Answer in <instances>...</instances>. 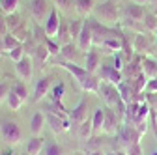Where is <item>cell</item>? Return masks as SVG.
<instances>
[{
	"label": "cell",
	"instance_id": "6da1fadb",
	"mask_svg": "<svg viewBox=\"0 0 157 155\" xmlns=\"http://www.w3.org/2000/svg\"><path fill=\"white\" fill-rule=\"evenodd\" d=\"M56 66L64 67L73 79L77 81V84L81 86L82 92H90V93H99V84L101 81L97 79L95 73H90L88 69H84V66H77L75 62H67L62 60L60 56H56Z\"/></svg>",
	"mask_w": 157,
	"mask_h": 155
},
{
	"label": "cell",
	"instance_id": "7a4b0ae2",
	"mask_svg": "<svg viewBox=\"0 0 157 155\" xmlns=\"http://www.w3.org/2000/svg\"><path fill=\"white\" fill-rule=\"evenodd\" d=\"M92 17L107 26H116L118 19H120V9H118L116 0H105L101 4H95Z\"/></svg>",
	"mask_w": 157,
	"mask_h": 155
},
{
	"label": "cell",
	"instance_id": "3957f363",
	"mask_svg": "<svg viewBox=\"0 0 157 155\" xmlns=\"http://www.w3.org/2000/svg\"><path fill=\"white\" fill-rule=\"evenodd\" d=\"M52 8L54 6H51V0H28V13L36 25L47 23Z\"/></svg>",
	"mask_w": 157,
	"mask_h": 155
},
{
	"label": "cell",
	"instance_id": "277c9868",
	"mask_svg": "<svg viewBox=\"0 0 157 155\" xmlns=\"http://www.w3.org/2000/svg\"><path fill=\"white\" fill-rule=\"evenodd\" d=\"M0 137H2V140L10 148H13L17 144H21L23 131H21V127H19V123H15L11 120H4L2 123H0Z\"/></svg>",
	"mask_w": 157,
	"mask_h": 155
},
{
	"label": "cell",
	"instance_id": "5b68a950",
	"mask_svg": "<svg viewBox=\"0 0 157 155\" xmlns=\"http://www.w3.org/2000/svg\"><path fill=\"white\" fill-rule=\"evenodd\" d=\"M142 131H139L135 125H129V123H124L120 127V131L116 133V140L124 149L133 146V144H140V138H142Z\"/></svg>",
	"mask_w": 157,
	"mask_h": 155
},
{
	"label": "cell",
	"instance_id": "8992f818",
	"mask_svg": "<svg viewBox=\"0 0 157 155\" xmlns=\"http://www.w3.org/2000/svg\"><path fill=\"white\" fill-rule=\"evenodd\" d=\"M99 97L105 101V105L107 107H110V108H114L120 101H124L122 97H120V92H118V86H114V84H109V82H101L99 84Z\"/></svg>",
	"mask_w": 157,
	"mask_h": 155
},
{
	"label": "cell",
	"instance_id": "52a82bcc",
	"mask_svg": "<svg viewBox=\"0 0 157 155\" xmlns=\"http://www.w3.org/2000/svg\"><path fill=\"white\" fill-rule=\"evenodd\" d=\"M97 79H99L101 82H109V84H114V86H118L120 82H124L125 79H124V73L122 71H118V69H114L112 66H101L99 69H97Z\"/></svg>",
	"mask_w": 157,
	"mask_h": 155
},
{
	"label": "cell",
	"instance_id": "ba28073f",
	"mask_svg": "<svg viewBox=\"0 0 157 155\" xmlns=\"http://www.w3.org/2000/svg\"><path fill=\"white\" fill-rule=\"evenodd\" d=\"M122 125H124L122 118L114 112V108L107 107V108H105V120H103V127H101V131L107 133V134H116L118 131H120Z\"/></svg>",
	"mask_w": 157,
	"mask_h": 155
},
{
	"label": "cell",
	"instance_id": "9c48e42d",
	"mask_svg": "<svg viewBox=\"0 0 157 155\" xmlns=\"http://www.w3.org/2000/svg\"><path fill=\"white\" fill-rule=\"evenodd\" d=\"M124 19L129 23V25H133V23H142L144 21V17H146V9H144V6H140V4H136V2H129V4H125L124 6Z\"/></svg>",
	"mask_w": 157,
	"mask_h": 155
},
{
	"label": "cell",
	"instance_id": "30bf717a",
	"mask_svg": "<svg viewBox=\"0 0 157 155\" xmlns=\"http://www.w3.org/2000/svg\"><path fill=\"white\" fill-rule=\"evenodd\" d=\"M52 88V77L51 75H43L41 79L36 81V86H34V95H32V103H39L43 97H47L49 92Z\"/></svg>",
	"mask_w": 157,
	"mask_h": 155
},
{
	"label": "cell",
	"instance_id": "8fae6325",
	"mask_svg": "<svg viewBox=\"0 0 157 155\" xmlns=\"http://www.w3.org/2000/svg\"><path fill=\"white\" fill-rule=\"evenodd\" d=\"M34 60H32V56H25L23 60H19L15 64V71H17V77H19V81H23V82H28L32 81V75H34Z\"/></svg>",
	"mask_w": 157,
	"mask_h": 155
},
{
	"label": "cell",
	"instance_id": "7c38bea8",
	"mask_svg": "<svg viewBox=\"0 0 157 155\" xmlns=\"http://www.w3.org/2000/svg\"><path fill=\"white\" fill-rule=\"evenodd\" d=\"M86 116H88V99L82 97L81 101H78L73 110H69V120H71V125H75V129L81 125L84 120H86Z\"/></svg>",
	"mask_w": 157,
	"mask_h": 155
},
{
	"label": "cell",
	"instance_id": "4fadbf2b",
	"mask_svg": "<svg viewBox=\"0 0 157 155\" xmlns=\"http://www.w3.org/2000/svg\"><path fill=\"white\" fill-rule=\"evenodd\" d=\"M75 43H77L78 49H81V52H88L92 49V45H94V32H92V26H90V23L86 19H84V26H82V30L78 34Z\"/></svg>",
	"mask_w": 157,
	"mask_h": 155
},
{
	"label": "cell",
	"instance_id": "5bb4252c",
	"mask_svg": "<svg viewBox=\"0 0 157 155\" xmlns=\"http://www.w3.org/2000/svg\"><path fill=\"white\" fill-rule=\"evenodd\" d=\"M60 25H62V17H60V13H58V8H52L47 23H45V28H43L47 37L54 40V37L58 36V30H60Z\"/></svg>",
	"mask_w": 157,
	"mask_h": 155
},
{
	"label": "cell",
	"instance_id": "9a60e30c",
	"mask_svg": "<svg viewBox=\"0 0 157 155\" xmlns=\"http://www.w3.org/2000/svg\"><path fill=\"white\" fill-rule=\"evenodd\" d=\"M45 118H47V125L51 127V131L54 134H62L64 131H69L73 125H71V120H62L58 116L51 114V112H45Z\"/></svg>",
	"mask_w": 157,
	"mask_h": 155
},
{
	"label": "cell",
	"instance_id": "2e32d148",
	"mask_svg": "<svg viewBox=\"0 0 157 155\" xmlns=\"http://www.w3.org/2000/svg\"><path fill=\"white\" fill-rule=\"evenodd\" d=\"M99 67H101V52L92 47L84 56V69H88L90 73H97Z\"/></svg>",
	"mask_w": 157,
	"mask_h": 155
},
{
	"label": "cell",
	"instance_id": "e0dca14e",
	"mask_svg": "<svg viewBox=\"0 0 157 155\" xmlns=\"http://www.w3.org/2000/svg\"><path fill=\"white\" fill-rule=\"evenodd\" d=\"M45 125H47L45 112H43V110H37V112L32 116V120H30V133H32V137H41Z\"/></svg>",
	"mask_w": 157,
	"mask_h": 155
},
{
	"label": "cell",
	"instance_id": "ac0fdd59",
	"mask_svg": "<svg viewBox=\"0 0 157 155\" xmlns=\"http://www.w3.org/2000/svg\"><path fill=\"white\" fill-rule=\"evenodd\" d=\"M150 47H151V41L148 40V36L135 34V37H133V51H135V54H144V52L150 51Z\"/></svg>",
	"mask_w": 157,
	"mask_h": 155
},
{
	"label": "cell",
	"instance_id": "d6986e66",
	"mask_svg": "<svg viewBox=\"0 0 157 155\" xmlns=\"http://www.w3.org/2000/svg\"><path fill=\"white\" fill-rule=\"evenodd\" d=\"M118 92H120V97L124 99V103L125 105H129V103H133L135 101V86H133V82H129V81H124V82H120L118 84Z\"/></svg>",
	"mask_w": 157,
	"mask_h": 155
},
{
	"label": "cell",
	"instance_id": "ffe728a7",
	"mask_svg": "<svg viewBox=\"0 0 157 155\" xmlns=\"http://www.w3.org/2000/svg\"><path fill=\"white\" fill-rule=\"evenodd\" d=\"M45 149V138L41 137H30L26 142V153L28 155H41V151Z\"/></svg>",
	"mask_w": 157,
	"mask_h": 155
},
{
	"label": "cell",
	"instance_id": "44dd1931",
	"mask_svg": "<svg viewBox=\"0 0 157 155\" xmlns=\"http://www.w3.org/2000/svg\"><path fill=\"white\" fill-rule=\"evenodd\" d=\"M49 56H51V52H49L45 43H36V49L32 52V60H34L36 66H43L49 60Z\"/></svg>",
	"mask_w": 157,
	"mask_h": 155
},
{
	"label": "cell",
	"instance_id": "7402d4cb",
	"mask_svg": "<svg viewBox=\"0 0 157 155\" xmlns=\"http://www.w3.org/2000/svg\"><path fill=\"white\" fill-rule=\"evenodd\" d=\"M94 8H95L94 0H75V11L81 15V17H84V19L92 17Z\"/></svg>",
	"mask_w": 157,
	"mask_h": 155
},
{
	"label": "cell",
	"instance_id": "603a6c76",
	"mask_svg": "<svg viewBox=\"0 0 157 155\" xmlns=\"http://www.w3.org/2000/svg\"><path fill=\"white\" fill-rule=\"evenodd\" d=\"M142 73L148 77V79H155L157 77V60L151 56H142V66H140Z\"/></svg>",
	"mask_w": 157,
	"mask_h": 155
},
{
	"label": "cell",
	"instance_id": "cb8c5ba5",
	"mask_svg": "<svg viewBox=\"0 0 157 155\" xmlns=\"http://www.w3.org/2000/svg\"><path fill=\"white\" fill-rule=\"evenodd\" d=\"M78 52H81V49L77 47V43H66V45H62L60 58H62V60H67V62H75L77 56H78Z\"/></svg>",
	"mask_w": 157,
	"mask_h": 155
},
{
	"label": "cell",
	"instance_id": "d4e9b609",
	"mask_svg": "<svg viewBox=\"0 0 157 155\" xmlns=\"http://www.w3.org/2000/svg\"><path fill=\"white\" fill-rule=\"evenodd\" d=\"M4 21H6V26H8V32H10V34H13V32H17L19 28H23V26H25V21H23V19L19 17L17 13L6 15V17H4Z\"/></svg>",
	"mask_w": 157,
	"mask_h": 155
},
{
	"label": "cell",
	"instance_id": "484cf974",
	"mask_svg": "<svg viewBox=\"0 0 157 155\" xmlns=\"http://www.w3.org/2000/svg\"><path fill=\"white\" fill-rule=\"evenodd\" d=\"M75 131H77V137L81 138L82 142H86V140L92 137V133H94V125H92V120H88V118H86V120H84L81 125H78V127L75 129Z\"/></svg>",
	"mask_w": 157,
	"mask_h": 155
},
{
	"label": "cell",
	"instance_id": "4316f807",
	"mask_svg": "<svg viewBox=\"0 0 157 155\" xmlns=\"http://www.w3.org/2000/svg\"><path fill=\"white\" fill-rule=\"evenodd\" d=\"M148 81H150V79H148V77H146L142 71H140V73L136 75L133 81H131V82H133V86H135V93H136V95H142V93H146Z\"/></svg>",
	"mask_w": 157,
	"mask_h": 155
},
{
	"label": "cell",
	"instance_id": "83f0119b",
	"mask_svg": "<svg viewBox=\"0 0 157 155\" xmlns=\"http://www.w3.org/2000/svg\"><path fill=\"white\" fill-rule=\"evenodd\" d=\"M19 45H23V43L19 41L13 34H10V32H8V34L4 36V40H2V45H0V49H2V51L8 54L10 51H13V49H15V47H19Z\"/></svg>",
	"mask_w": 157,
	"mask_h": 155
},
{
	"label": "cell",
	"instance_id": "f1b7e54d",
	"mask_svg": "<svg viewBox=\"0 0 157 155\" xmlns=\"http://www.w3.org/2000/svg\"><path fill=\"white\" fill-rule=\"evenodd\" d=\"M54 40L60 43V45H66V43H69V40H71V36H69V23H66L64 19H62L60 30H58V36L54 37Z\"/></svg>",
	"mask_w": 157,
	"mask_h": 155
},
{
	"label": "cell",
	"instance_id": "f546056e",
	"mask_svg": "<svg viewBox=\"0 0 157 155\" xmlns=\"http://www.w3.org/2000/svg\"><path fill=\"white\" fill-rule=\"evenodd\" d=\"M64 92H66V84H56V86H52L51 88V92H49V99L52 101V103H62V99H64Z\"/></svg>",
	"mask_w": 157,
	"mask_h": 155
},
{
	"label": "cell",
	"instance_id": "4dcf8cb0",
	"mask_svg": "<svg viewBox=\"0 0 157 155\" xmlns=\"http://www.w3.org/2000/svg\"><path fill=\"white\" fill-rule=\"evenodd\" d=\"M11 92H15L23 101H28V88H26V82H23V81H13V82H11Z\"/></svg>",
	"mask_w": 157,
	"mask_h": 155
},
{
	"label": "cell",
	"instance_id": "1f68e13d",
	"mask_svg": "<svg viewBox=\"0 0 157 155\" xmlns=\"http://www.w3.org/2000/svg\"><path fill=\"white\" fill-rule=\"evenodd\" d=\"M82 26H84V19H73V21H69V36H71L73 41H77Z\"/></svg>",
	"mask_w": 157,
	"mask_h": 155
},
{
	"label": "cell",
	"instance_id": "d6a6232c",
	"mask_svg": "<svg viewBox=\"0 0 157 155\" xmlns=\"http://www.w3.org/2000/svg\"><path fill=\"white\" fill-rule=\"evenodd\" d=\"M19 4H21V0H0V9L6 15H11V13L17 11Z\"/></svg>",
	"mask_w": 157,
	"mask_h": 155
},
{
	"label": "cell",
	"instance_id": "836d02e7",
	"mask_svg": "<svg viewBox=\"0 0 157 155\" xmlns=\"http://www.w3.org/2000/svg\"><path fill=\"white\" fill-rule=\"evenodd\" d=\"M101 146H103V138H99V137H90L84 142V151L86 153L88 151H97V149H101Z\"/></svg>",
	"mask_w": 157,
	"mask_h": 155
},
{
	"label": "cell",
	"instance_id": "e575fe53",
	"mask_svg": "<svg viewBox=\"0 0 157 155\" xmlns=\"http://www.w3.org/2000/svg\"><path fill=\"white\" fill-rule=\"evenodd\" d=\"M142 25L146 26V30L148 32H157V15L153 13V11H150V13H146V17H144V21H142Z\"/></svg>",
	"mask_w": 157,
	"mask_h": 155
},
{
	"label": "cell",
	"instance_id": "d590c367",
	"mask_svg": "<svg viewBox=\"0 0 157 155\" xmlns=\"http://www.w3.org/2000/svg\"><path fill=\"white\" fill-rule=\"evenodd\" d=\"M6 103H8V107H10L13 112H17L19 108L23 107V103H25V101H23L21 97H19V95H17L15 92H10V95H8V101H6Z\"/></svg>",
	"mask_w": 157,
	"mask_h": 155
},
{
	"label": "cell",
	"instance_id": "8d00e7d4",
	"mask_svg": "<svg viewBox=\"0 0 157 155\" xmlns=\"http://www.w3.org/2000/svg\"><path fill=\"white\" fill-rule=\"evenodd\" d=\"M103 120H105V108H95V112L92 116V125H94V129H101L103 127Z\"/></svg>",
	"mask_w": 157,
	"mask_h": 155
},
{
	"label": "cell",
	"instance_id": "74e56055",
	"mask_svg": "<svg viewBox=\"0 0 157 155\" xmlns=\"http://www.w3.org/2000/svg\"><path fill=\"white\" fill-rule=\"evenodd\" d=\"M54 4V8H58L60 11H71L75 9V0H51Z\"/></svg>",
	"mask_w": 157,
	"mask_h": 155
},
{
	"label": "cell",
	"instance_id": "f35d334b",
	"mask_svg": "<svg viewBox=\"0 0 157 155\" xmlns=\"http://www.w3.org/2000/svg\"><path fill=\"white\" fill-rule=\"evenodd\" d=\"M8 56L11 58V60H13L15 64H17L19 60H23V58L26 56V49H25V45H19V47H15L13 51H10V52H8Z\"/></svg>",
	"mask_w": 157,
	"mask_h": 155
},
{
	"label": "cell",
	"instance_id": "ab89813d",
	"mask_svg": "<svg viewBox=\"0 0 157 155\" xmlns=\"http://www.w3.org/2000/svg\"><path fill=\"white\" fill-rule=\"evenodd\" d=\"M45 155H64V148L56 142H51L45 146Z\"/></svg>",
	"mask_w": 157,
	"mask_h": 155
},
{
	"label": "cell",
	"instance_id": "60d3db41",
	"mask_svg": "<svg viewBox=\"0 0 157 155\" xmlns=\"http://www.w3.org/2000/svg\"><path fill=\"white\" fill-rule=\"evenodd\" d=\"M10 92H11V84H8V82H0V105H2L4 101H8Z\"/></svg>",
	"mask_w": 157,
	"mask_h": 155
},
{
	"label": "cell",
	"instance_id": "b9f144b4",
	"mask_svg": "<svg viewBox=\"0 0 157 155\" xmlns=\"http://www.w3.org/2000/svg\"><path fill=\"white\" fill-rule=\"evenodd\" d=\"M125 153L127 155H142V148H140V144H133V146L125 148Z\"/></svg>",
	"mask_w": 157,
	"mask_h": 155
},
{
	"label": "cell",
	"instance_id": "7bdbcfd3",
	"mask_svg": "<svg viewBox=\"0 0 157 155\" xmlns=\"http://www.w3.org/2000/svg\"><path fill=\"white\" fill-rule=\"evenodd\" d=\"M146 93H157V77H155V79H151V81H148Z\"/></svg>",
	"mask_w": 157,
	"mask_h": 155
},
{
	"label": "cell",
	"instance_id": "ee69618b",
	"mask_svg": "<svg viewBox=\"0 0 157 155\" xmlns=\"http://www.w3.org/2000/svg\"><path fill=\"white\" fill-rule=\"evenodd\" d=\"M133 2H136V4H140V6H148V4H155L157 0H133Z\"/></svg>",
	"mask_w": 157,
	"mask_h": 155
},
{
	"label": "cell",
	"instance_id": "f6af8a7d",
	"mask_svg": "<svg viewBox=\"0 0 157 155\" xmlns=\"http://www.w3.org/2000/svg\"><path fill=\"white\" fill-rule=\"evenodd\" d=\"M105 155H127L125 149H118V151H107Z\"/></svg>",
	"mask_w": 157,
	"mask_h": 155
},
{
	"label": "cell",
	"instance_id": "bcb514c9",
	"mask_svg": "<svg viewBox=\"0 0 157 155\" xmlns=\"http://www.w3.org/2000/svg\"><path fill=\"white\" fill-rule=\"evenodd\" d=\"M86 155H105V153H103V149H97V151H88Z\"/></svg>",
	"mask_w": 157,
	"mask_h": 155
},
{
	"label": "cell",
	"instance_id": "7dc6e473",
	"mask_svg": "<svg viewBox=\"0 0 157 155\" xmlns=\"http://www.w3.org/2000/svg\"><path fill=\"white\" fill-rule=\"evenodd\" d=\"M2 155H17V153L13 151V148H8V149H6V151L2 153Z\"/></svg>",
	"mask_w": 157,
	"mask_h": 155
},
{
	"label": "cell",
	"instance_id": "c3c4849f",
	"mask_svg": "<svg viewBox=\"0 0 157 155\" xmlns=\"http://www.w3.org/2000/svg\"><path fill=\"white\" fill-rule=\"evenodd\" d=\"M155 47H157V32H155Z\"/></svg>",
	"mask_w": 157,
	"mask_h": 155
},
{
	"label": "cell",
	"instance_id": "681fc988",
	"mask_svg": "<svg viewBox=\"0 0 157 155\" xmlns=\"http://www.w3.org/2000/svg\"><path fill=\"white\" fill-rule=\"evenodd\" d=\"M2 54H6V52H4V51H2V49H0V56H2Z\"/></svg>",
	"mask_w": 157,
	"mask_h": 155
},
{
	"label": "cell",
	"instance_id": "f907efd6",
	"mask_svg": "<svg viewBox=\"0 0 157 155\" xmlns=\"http://www.w3.org/2000/svg\"><path fill=\"white\" fill-rule=\"evenodd\" d=\"M151 155H157V151H153V153H151Z\"/></svg>",
	"mask_w": 157,
	"mask_h": 155
},
{
	"label": "cell",
	"instance_id": "816d5d0a",
	"mask_svg": "<svg viewBox=\"0 0 157 155\" xmlns=\"http://www.w3.org/2000/svg\"><path fill=\"white\" fill-rule=\"evenodd\" d=\"M75 155H82V153H75Z\"/></svg>",
	"mask_w": 157,
	"mask_h": 155
},
{
	"label": "cell",
	"instance_id": "f5cc1de1",
	"mask_svg": "<svg viewBox=\"0 0 157 155\" xmlns=\"http://www.w3.org/2000/svg\"><path fill=\"white\" fill-rule=\"evenodd\" d=\"M153 13H155V15H157V9H155V11H153Z\"/></svg>",
	"mask_w": 157,
	"mask_h": 155
},
{
	"label": "cell",
	"instance_id": "db71d44e",
	"mask_svg": "<svg viewBox=\"0 0 157 155\" xmlns=\"http://www.w3.org/2000/svg\"><path fill=\"white\" fill-rule=\"evenodd\" d=\"M155 137H157V131H155Z\"/></svg>",
	"mask_w": 157,
	"mask_h": 155
},
{
	"label": "cell",
	"instance_id": "11a10c76",
	"mask_svg": "<svg viewBox=\"0 0 157 155\" xmlns=\"http://www.w3.org/2000/svg\"><path fill=\"white\" fill-rule=\"evenodd\" d=\"M25 155H28V153H25Z\"/></svg>",
	"mask_w": 157,
	"mask_h": 155
}]
</instances>
